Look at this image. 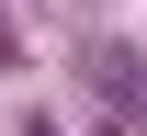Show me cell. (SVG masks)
Returning a JSON list of instances; mask_svg holds the SVG:
<instances>
[{
	"label": "cell",
	"instance_id": "obj_1",
	"mask_svg": "<svg viewBox=\"0 0 147 136\" xmlns=\"http://www.w3.org/2000/svg\"><path fill=\"white\" fill-rule=\"evenodd\" d=\"M79 79H91V102L113 114V136H147V68L125 45H79Z\"/></svg>",
	"mask_w": 147,
	"mask_h": 136
},
{
	"label": "cell",
	"instance_id": "obj_2",
	"mask_svg": "<svg viewBox=\"0 0 147 136\" xmlns=\"http://www.w3.org/2000/svg\"><path fill=\"white\" fill-rule=\"evenodd\" d=\"M34 136H45V125H34Z\"/></svg>",
	"mask_w": 147,
	"mask_h": 136
}]
</instances>
